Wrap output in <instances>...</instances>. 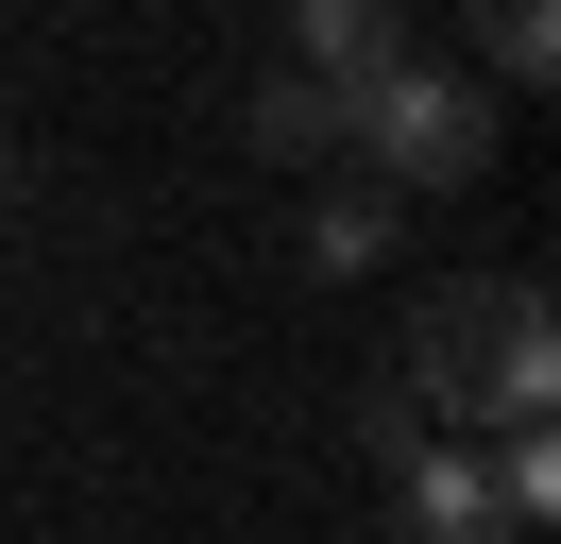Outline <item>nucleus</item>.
<instances>
[{"label": "nucleus", "mask_w": 561, "mask_h": 544, "mask_svg": "<svg viewBox=\"0 0 561 544\" xmlns=\"http://www.w3.org/2000/svg\"><path fill=\"white\" fill-rule=\"evenodd\" d=\"M409 392L459 408V426H545L561 358H545V290L527 272H459V290L409 306Z\"/></svg>", "instance_id": "nucleus-1"}, {"label": "nucleus", "mask_w": 561, "mask_h": 544, "mask_svg": "<svg viewBox=\"0 0 561 544\" xmlns=\"http://www.w3.org/2000/svg\"><path fill=\"white\" fill-rule=\"evenodd\" d=\"M341 154L375 170L391 204H443V188H477L493 170V86H459L443 52H409L391 86H357V120H341Z\"/></svg>", "instance_id": "nucleus-2"}, {"label": "nucleus", "mask_w": 561, "mask_h": 544, "mask_svg": "<svg viewBox=\"0 0 561 544\" xmlns=\"http://www.w3.org/2000/svg\"><path fill=\"white\" fill-rule=\"evenodd\" d=\"M289 68L357 120V86H391V68H409V0H289Z\"/></svg>", "instance_id": "nucleus-3"}, {"label": "nucleus", "mask_w": 561, "mask_h": 544, "mask_svg": "<svg viewBox=\"0 0 561 544\" xmlns=\"http://www.w3.org/2000/svg\"><path fill=\"white\" fill-rule=\"evenodd\" d=\"M391 544H511V510H493V460H459V442H409V460H391Z\"/></svg>", "instance_id": "nucleus-4"}, {"label": "nucleus", "mask_w": 561, "mask_h": 544, "mask_svg": "<svg viewBox=\"0 0 561 544\" xmlns=\"http://www.w3.org/2000/svg\"><path fill=\"white\" fill-rule=\"evenodd\" d=\"M239 136H255V154H273V170H341V102H323L307 68H273V86L239 102Z\"/></svg>", "instance_id": "nucleus-5"}, {"label": "nucleus", "mask_w": 561, "mask_h": 544, "mask_svg": "<svg viewBox=\"0 0 561 544\" xmlns=\"http://www.w3.org/2000/svg\"><path fill=\"white\" fill-rule=\"evenodd\" d=\"M375 256H391V188L357 170V188H323V204H307V272H375Z\"/></svg>", "instance_id": "nucleus-6"}, {"label": "nucleus", "mask_w": 561, "mask_h": 544, "mask_svg": "<svg viewBox=\"0 0 561 544\" xmlns=\"http://www.w3.org/2000/svg\"><path fill=\"white\" fill-rule=\"evenodd\" d=\"M459 34H477L511 86H545V68H561V0H459Z\"/></svg>", "instance_id": "nucleus-7"}, {"label": "nucleus", "mask_w": 561, "mask_h": 544, "mask_svg": "<svg viewBox=\"0 0 561 544\" xmlns=\"http://www.w3.org/2000/svg\"><path fill=\"white\" fill-rule=\"evenodd\" d=\"M493 510H511V544H545V510H561V442L545 426H493Z\"/></svg>", "instance_id": "nucleus-8"}, {"label": "nucleus", "mask_w": 561, "mask_h": 544, "mask_svg": "<svg viewBox=\"0 0 561 544\" xmlns=\"http://www.w3.org/2000/svg\"><path fill=\"white\" fill-rule=\"evenodd\" d=\"M0 204H18V170H0Z\"/></svg>", "instance_id": "nucleus-9"}]
</instances>
